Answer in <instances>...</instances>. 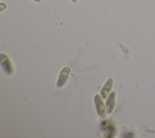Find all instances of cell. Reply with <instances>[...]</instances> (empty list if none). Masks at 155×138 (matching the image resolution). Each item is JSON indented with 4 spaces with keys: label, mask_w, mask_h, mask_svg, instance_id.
Wrapping results in <instances>:
<instances>
[{
    "label": "cell",
    "mask_w": 155,
    "mask_h": 138,
    "mask_svg": "<svg viewBox=\"0 0 155 138\" xmlns=\"http://www.w3.org/2000/svg\"><path fill=\"white\" fill-rule=\"evenodd\" d=\"M0 6H1V12H2L4 9H5L7 7V4L4 2H1Z\"/></svg>",
    "instance_id": "obj_6"
},
{
    "label": "cell",
    "mask_w": 155,
    "mask_h": 138,
    "mask_svg": "<svg viewBox=\"0 0 155 138\" xmlns=\"http://www.w3.org/2000/svg\"><path fill=\"white\" fill-rule=\"evenodd\" d=\"M94 103L97 114L102 117L104 118L106 116V108L105 107L103 100L101 96L99 94H96L94 96Z\"/></svg>",
    "instance_id": "obj_2"
},
{
    "label": "cell",
    "mask_w": 155,
    "mask_h": 138,
    "mask_svg": "<svg viewBox=\"0 0 155 138\" xmlns=\"http://www.w3.org/2000/svg\"><path fill=\"white\" fill-rule=\"evenodd\" d=\"M0 57L1 64L4 72L8 75H12L13 73V67L9 57L3 53H1Z\"/></svg>",
    "instance_id": "obj_1"
},
{
    "label": "cell",
    "mask_w": 155,
    "mask_h": 138,
    "mask_svg": "<svg viewBox=\"0 0 155 138\" xmlns=\"http://www.w3.org/2000/svg\"><path fill=\"white\" fill-rule=\"evenodd\" d=\"M33 1H36V2H41V0H33Z\"/></svg>",
    "instance_id": "obj_8"
},
{
    "label": "cell",
    "mask_w": 155,
    "mask_h": 138,
    "mask_svg": "<svg viewBox=\"0 0 155 138\" xmlns=\"http://www.w3.org/2000/svg\"><path fill=\"white\" fill-rule=\"evenodd\" d=\"M78 0H71V1H72L73 2H77Z\"/></svg>",
    "instance_id": "obj_7"
},
{
    "label": "cell",
    "mask_w": 155,
    "mask_h": 138,
    "mask_svg": "<svg viewBox=\"0 0 155 138\" xmlns=\"http://www.w3.org/2000/svg\"><path fill=\"white\" fill-rule=\"evenodd\" d=\"M70 71H71V69L68 66H66L62 69L57 81V86L58 88H61L64 86L65 84L67 83Z\"/></svg>",
    "instance_id": "obj_3"
},
{
    "label": "cell",
    "mask_w": 155,
    "mask_h": 138,
    "mask_svg": "<svg viewBox=\"0 0 155 138\" xmlns=\"http://www.w3.org/2000/svg\"><path fill=\"white\" fill-rule=\"evenodd\" d=\"M115 98H116V92L114 91L110 94L105 103L106 112L107 114H110L113 112L114 106H115Z\"/></svg>",
    "instance_id": "obj_5"
},
{
    "label": "cell",
    "mask_w": 155,
    "mask_h": 138,
    "mask_svg": "<svg viewBox=\"0 0 155 138\" xmlns=\"http://www.w3.org/2000/svg\"><path fill=\"white\" fill-rule=\"evenodd\" d=\"M113 85V79L112 78H109L107 80V81L105 82V83L104 84V85L103 86L101 91V95L103 99H105L108 97L109 93L111 92L112 89Z\"/></svg>",
    "instance_id": "obj_4"
}]
</instances>
